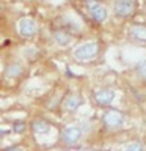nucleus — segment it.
I'll list each match as a JSON object with an SVG mask.
<instances>
[{
    "label": "nucleus",
    "instance_id": "obj_1",
    "mask_svg": "<svg viewBox=\"0 0 146 151\" xmlns=\"http://www.w3.org/2000/svg\"><path fill=\"white\" fill-rule=\"evenodd\" d=\"M102 52V44L97 40H91V41H85L80 42L79 46H75L72 49V57L77 61H83V63H89L94 61L101 55Z\"/></svg>",
    "mask_w": 146,
    "mask_h": 151
},
{
    "label": "nucleus",
    "instance_id": "obj_2",
    "mask_svg": "<svg viewBox=\"0 0 146 151\" xmlns=\"http://www.w3.org/2000/svg\"><path fill=\"white\" fill-rule=\"evenodd\" d=\"M83 6L89 14V17L93 19V22L99 24V25L105 24L110 17L107 5H104L101 0H83Z\"/></svg>",
    "mask_w": 146,
    "mask_h": 151
},
{
    "label": "nucleus",
    "instance_id": "obj_3",
    "mask_svg": "<svg viewBox=\"0 0 146 151\" xmlns=\"http://www.w3.org/2000/svg\"><path fill=\"white\" fill-rule=\"evenodd\" d=\"M112 9H113V14H115L116 19H121V21L132 19L135 14V9H137L135 0H113Z\"/></svg>",
    "mask_w": 146,
    "mask_h": 151
},
{
    "label": "nucleus",
    "instance_id": "obj_4",
    "mask_svg": "<svg viewBox=\"0 0 146 151\" xmlns=\"http://www.w3.org/2000/svg\"><path fill=\"white\" fill-rule=\"evenodd\" d=\"M17 32L24 40H35L39 33V25L31 17H21L17 21Z\"/></svg>",
    "mask_w": 146,
    "mask_h": 151
},
{
    "label": "nucleus",
    "instance_id": "obj_5",
    "mask_svg": "<svg viewBox=\"0 0 146 151\" xmlns=\"http://www.w3.org/2000/svg\"><path fill=\"white\" fill-rule=\"evenodd\" d=\"M101 121L107 129H112V131L120 129V127L124 124V113H122L121 110H118V109L108 107L107 110L102 113Z\"/></svg>",
    "mask_w": 146,
    "mask_h": 151
},
{
    "label": "nucleus",
    "instance_id": "obj_6",
    "mask_svg": "<svg viewBox=\"0 0 146 151\" xmlns=\"http://www.w3.org/2000/svg\"><path fill=\"white\" fill-rule=\"evenodd\" d=\"M116 98V90L112 87H101L93 91V101L99 107H110Z\"/></svg>",
    "mask_w": 146,
    "mask_h": 151
},
{
    "label": "nucleus",
    "instance_id": "obj_7",
    "mask_svg": "<svg viewBox=\"0 0 146 151\" xmlns=\"http://www.w3.org/2000/svg\"><path fill=\"white\" fill-rule=\"evenodd\" d=\"M25 74V66L21 61H9L3 69V79L9 80H17Z\"/></svg>",
    "mask_w": 146,
    "mask_h": 151
},
{
    "label": "nucleus",
    "instance_id": "obj_8",
    "mask_svg": "<svg viewBox=\"0 0 146 151\" xmlns=\"http://www.w3.org/2000/svg\"><path fill=\"white\" fill-rule=\"evenodd\" d=\"M82 137V129L79 126H66L61 131V142L68 146L75 145Z\"/></svg>",
    "mask_w": 146,
    "mask_h": 151
},
{
    "label": "nucleus",
    "instance_id": "obj_9",
    "mask_svg": "<svg viewBox=\"0 0 146 151\" xmlns=\"http://www.w3.org/2000/svg\"><path fill=\"white\" fill-rule=\"evenodd\" d=\"M83 104V98L80 96V93H68L64 96V99L61 101V106H63V109L66 112H69V113H74V112H77L80 106Z\"/></svg>",
    "mask_w": 146,
    "mask_h": 151
},
{
    "label": "nucleus",
    "instance_id": "obj_10",
    "mask_svg": "<svg viewBox=\"0 0 146 151\" xmlns=\"http://www.w3.org/2000/svg\"><path fill=\"white\" fill-rule=\"evenodd\" d=\"M129 40L135 44L146 46V22L134 24L129 28Z\"/></svg>",
    "mask_w": 146,
    "mask_h": 151
},
{
    "label": "nucleus",
    "instance_id": "obj_11",
    "mask_svg": "<svg viewBox=\"0 0 146 151\" xmlns=\"http://www.w3.org/2000/svg\"><path fill=\"white\" fill-rule=\"evenodd\" d=\"M52 40L55 41L57 46L60 47H68L72 44L74 41V33H71L69 30H66V28H57V30H54V33H52Z\"/></svg>",
    "mask_w": 146,
    "mask_h": 151
},
{
    "label": "nucleus",
    "instance_id": "obj_12",
    "mask_svg": "<svg viewBox=\"0 0 146 151\" xmlns=\"http://www.w3.org/2000/svg\"><path fill=\"white\" fill-rule=\"evenodd\" d=\"M31 131L35 135H46L50 132V124L47 123L46 120H42V118H36V120H33L31 123Z\"/></svg>",
    "mask_w": 146,
    "mask_h": 151
},
{
    "label": "nucleus",
    "instance_id": "obj_13",
    "mask_svg": "<svg viewBox=\"0 0 146 151\" xmlns=\"http://www.w3.org/2000/svg\"><path fill=\"white\" fill-rule=\"evenodd\" d=\"M134 74L137 80H140L141 83H146V58L137 61L134 66Z\"/></svg>",
    "mask_w": 146,
    "mask_h": 151
},
{
    "label": "nucleus",
    "instance_id": "obj_14",
    "mask_svg": "<svg viewBox=\"0 0 146 151\" xmlns=\"http://www.w3.org/2000/svg\"><path fill=\"white\" fill-rule=\"evenodd\" d=\"M124 151H145V146H143L141 142L135 140V142H130L129 145H126Z\"/></svg>",
    "mask_w": 146,
    "mask_h": 151
},
{
    "label": "nucleus",
    "instance_id": "obj_15",
    "mask_svg": "<svg viewBox=\"0 0 146 151\" xmlns=\"http://www.w3.org/2000/svg\"><path fill=\"white\" fill-rule=\"evenodd\" d=\"M25 127H27L25 121H17V123H14V124H13V131L16 132V134H21V132L25 131Z\"/></svg>",
    "mask_w": 146,
    "mask_h": 151
},
{
    "label": "nucleus",
    "instance_id": "obj_16",
    "mask_svg": "<svg viewBox=\"0 0 146 151\" xmlns=\"http://www.w3.org/2000/svg\"><path fill=\"white\" fill-rule=\"evenodd\" d=\"M3 151H21V146L14 145V146H9V148H5Z\"/></svg>",
    "mask_w": 146,
    "mask_h": 151
}]
</instances>
